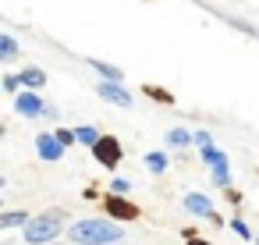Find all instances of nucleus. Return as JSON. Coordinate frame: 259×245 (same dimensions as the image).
Returning <instances> with one entry per match:
<instances>
[{
    "label": "nucleus",
    "instance_id": "nucleus-1",
    "mask_svg": "<svg viewBox=\"0 0 259 245\" xmlns=\"http://www.w3.org/2000/svg\"><path fill=\"white\" fill-rule=\"evenodd\" d=\"M68 238L75 245H117L124 238L121 231V220H100V217H85V220H75L68 227Z\"/></svg>",
    "mask_w": 259,
    "mask_h": 245
},
{
    "label": "nucleus",
    "instance_id": "nucleus-2",
    "mask_svg": "<svg viewBox=\"0 0 259 245\" xmlns=\"http://www.w3.org/2000/svg\"><path fill=\"white\" fill-rule=\"evenodd\" d=\"M61 224H64V210H47L22 227V238L25 245H50L61 238Z\"/></svg>",
    "mask_w": 259,
    "mask_h": 245
},
{
    "label": "nucleus",
    "instance_id": "nucleus-3",
    "mask_svg": "<svg viewBox=\"0 0 259 245\" xmlns=\"http://www.w3.org/2000/svg\"><path fill=\"white\" fill-rule=\"evenodd\" d=\"M93 156H96V164L103 167V171H114L117 164H121V156H124V149H121V142L114 139V135H103L96 146H93Z\"/></svg>",
    "mask_w": 259,
    "mask_h": 245
},
{
    "label": "nucleus",
    "instance_id": "nucleus-4",
    "mask_svg": "<svg viewBox=\"0 0 259 245\" xmlns=\"http://www.w3.org/2000/svg\"><path fill=\"white\" fill-rule=\"evenodd\" d=\"M103 210H107V217H114V220H121V224H128V220H139V217H142V210H139L135 202H128L124 195H117V192H110V195L103 199Z\"/></svg>",
    "mask_w": 259,
    "mask_h": 245
},
{
    "label": "nucleus",
    "instance_id": "nucleus-5",
    "mask_svg": "<svg viewBox=\"0 0 259 245\" xmlns=\"http://www.w3.org/2000/svg\"><path fill=\"white\" fill-rule=\"evenodd\" d=\"M15 110H18L22 117L36 121V117L47 114V103H43V96H36V89H22V93L15 96Z\"/></svg>",
    "mask_w": 259,
    "mask_h": 245
},
{
    "label": "nucleus",
    "instance_id": "nucleus-6",
    "mask_svg": "<svg viewBox=\"0 0 259 245\" xmlns=\"http://www.w3.org/2000/svg\"><path fill=\"white\" fill-rule=\"evenodd\" d=\"M64 142L57 139V132H39L36 135V153H39V160H47V164H57L61 156H64Z\"/></svg>",
    "mask_w": 259,
    "mask_h": 245
},
{
    "label": "nucleus",
    "instance_id": "nucleus-7",
    "mask_svg": "<svg viewBox=\"0 0 259 245\" xmlns=\"http://www.w3.org/2000/svg\"><path fill=\"white\" fill-rule=\"evenodd\" d=\"M96 93H100L107 103H117V107H124V110H128V107H135V96H132V93H128L121 82H110V78H103V82L96 86Z\"/></svg>",
    "mask_w": 259,
    "mask_h": 245
},
{
    "label": "nucleus",
    "instance_id": "nucleus-8",
    "mask_svg": "<svg viewBox=\"0 0 259 245\" xmlns=\"http://www.w3.org/2000/svg\"><path fill=\"white\" fill-rule=\"evenodd\" d=\"M185 210L195 213V217H206V220L217 213L213 202H209V195H202V192H188V195H185Z\"/></svg>",
    "mask_w": 259,
    "mask_h": 245
},
{
    "label": "nucleus",
    "instance_id": "nucleus-9",
    "mask_svg": "<svg viewBox=\"0 0 259 245\" xmlns=\"http://www.w3.org/2000/svg\"><path fill=\"white\" fill-rule=\"evenodd\" d=\"M15 57H18V39L11 32H4L0 36V64H15Z\"/></svg>",
    "mask_w": 259,
    "mask_h": 245
},
{
    "label": "nucleus",
    "instance_id": "nucleus-10",
    "mask_svg": "<svg viewBox=\"0 0 259 245\" xmlns=\"http://www.w3.org/2000/svg\"><path fill=\"white\" fill-rule=\"evenodd\" d=\"M22 86L39 93V89L47 86V71H43V68H25V71H22Z\"/></svg>",
    "mask_w": 259,
    "mask_h": 245
},
{
    "label": "nucleus",
    "instance_id": "nucleus-11",
    "mask_svg": "<svg viewBox=\"0 0 259 245\" xmlns=\"http://www.w3.org/2000/svg\"><path fill=\"white\" fill-rule=\"evenodd\" d=\"M32 217H29V210H11V213H4L0 217V227L4 231H11V227H25Z\"/></svg>",
    "mask_w": 259,
    "mask_h": 245
},
{
    "label": "nucleus",
    "instance_id": "nucleus-12",
    "mask_svg": "<svg viewBox=\"0 0 259 245\" xmlns=\"http://www.w3.org/2000/svg\"><path fill=\"white\" fill-rule=\"evenodd\" d=\"M142 96H149V100H156V103H163V107H174V96H170V89H163V86H142Z\"/></svg>",
    "mask_w": 259,
    "mask_h": 245
},
{
    "label": "nucleus",
    "instance_id": "nucleus-13",
    "mask_svg": "<svg viewBox=\"0 0 259 245\" xmlns=\"http://www.w3.org/2000/svg\"><path fill=\"white\" fill-rule=\"evenodd\" d=\"M192 142H195V135L185 132V128H170V132H167V146H174V149H185V146H192Z\"/></svg>",
    "mask_w": 259,
    "mask_h": 245
},
{
    "label": "nucleus",
    "instance_id": "nucleus-14",
    "mask_svg": "<svg viewBox=\"0 0 259 245\" xmlns=\"http://www.w3.org/2000/svg\"><path fill=\"white\" fill-rule=\"evenodd\" d=\"M167 164H170V156H167V153H160V149L146 153V167H149V174H163V171H167Z\"/></svg>",
    "mask_w": 259,
    "mask_h": 245
},
{
    "label": "nucleus",
    "instance_id": "nucleus-15",
    "mask_svg": "<svg viewBox=\"0 0 259 245\" xmlns=\"http://www.w3.org/2000/svg\"><path fill=\"white\" fill-rule=\"evenodd\" d=\"M89 68H96V71H100L103 78H110V82H121V78H124V71L114 68V64H107V61H93V57H89Z\"/></svg>",
    "mask_w": 259,
    "mask_h": 245
},
{
    "label": "nucleus",
    "instance_id": "nucleus-16",
    "mask_svg": "<svg viewBox=\"0 0 259 245\" xmlns=\"http://www.w3.org/2000/svg\"><path fill=\"white\" fill-rule=\"evenodd\" d=\"M199 160H202L206 167H217V164H224V160H227V153H224V149H217V146H202V149H199Z\"/></svg>",
    "mask_w": 259,
    "mask_h": 245
},
{
    "label": "nucleus",
    "instance_id": "nucleus-17",
    "mask_svg": "<svg viewBox=\"0 0 259 245\" xmlns=\"http://www.w3.org/2000/svg\"><path fill=\"white\" fill-rule=\"evenodd\" d=\"M213 171V185L217 188H231V164L224 160V164H217V167H209Z\"/></svg>",
    "mask_w": 259,
    "mask_h": 245
},
{
    "label": "nucleus",
    "instance_id": "nucleus-18",
    "mask_svg": "<svg viewBox=\"0 0 259 245\" xmlns=\"http://www.w3.org/2000/svg\"><path fill=\"white\" fill-rule=\"evenodd\" d=\"M75 132H78V142H82V146H89V149H93V146H96V142L103 139V135H100V132L93 128V125H78Z\"/></svg>",
    "mask_w": 259,
    "mask_h": 245
},
{
    "label": "nucleus",
    "instance_id": "nucleus-19",
    "mask_svg": "<svg viewBox=\"0 0 259 245\" xmlns=\"http://www.w3.org/2000/svg\"><path fill=\"white\" fill-rule=\"evenodd\" d=\"M25 86H22V75H4V93L8 96H18Z\"/></svg>",
    "mask_w": 259,
    "mask_h": 245
},
{
    "label": "nucleus",
    "instance_id": "nucleus-20",
    "mask_svg": "<svg viewBox=\"0 0 259 245\" xmlns=\"http://www.w3.org/2000/svg\"><path fill=\"white\" fill-rule=\"evenodd\" d=\"M54 132H57V139H61L64 146H75V142H78V132H71V128H61V125H57Z\"/></svg>",
    "mask_w": 259,
    "mask_h": 245
},
{
    "label": "nucleus",
    "instance_id": "nucleus-21",
    "mask_svg": "<svg viewBox=\"0 0 259 245\" xmlns=\"http://www.w3.org/2000/svg\"><path fill=\"white\" fill-rule=\"evenodd\" d=\"M110 192H117V195H128V192H132V181H128V178H114V181H110Z\"/></svg>",
    "mask_w": 259,
    "mask_h": 245
},
{
    "label": "nucleus",
    "instance_id": "nucleus-22",
    "mask_svg": "<svg viewBox=\"0 0 259 245\" xmlns=\"http://www.w3.org/2000/svg\"><path fill=\"white\" fill-rule=\"evenodd\" d=\"M231 231H234V234H241L245 241H252V231L245 227V220H238V217H234V220H231Z\"/></svg>",
    "mask_w": 259,
    "mask_h": 245
},
{
    "label": "nucleus",
    "instance_id": "nucleus-23",
    "mask_svg": "<svg viewBox=\"0 0 259 245\" xmlns=\"http://www.w3.org/2000/svg\"><path fill=\"white\" fill-rule=\"evenodd\" d=\"M185 245H213V241H206V238H199L195 231H185Z\"/></svg>",
    "mask_w": 259,
    "mask_h": 245
},
{
    "label": "nucleus",
    "instance_id": "nucleus-24",
    "mask_svg": "<svg viewBox=\"0 0 259 245\" xmlns=\"http://www.w3.org/2000/svg\"><path fill=\"white\" fill-rule=\"evenodd\" d=\"M195 146L202 149V146H213V139H209V132H195Z\"/></svg>",
    "mask_w": 259,
    "mask_h": 245
},
{
    "label": "nucleus",
    "instance_id": "nucleus-25",
    "mask_svg": "<svg viewBox=\"0 0 259 245\" xmlns=\"http://www.w3.org/2000/svg\"><path fill=\"white\" fill-rule=\"evenodd\" d=\"M255 245H259V238H255Z\"/></svg>",
    "mask_w": 259,
    "mask_h": 245
},
{
    "label": "nucleus",
    "instance_id": "nucleus-26",
    "mask_svg": "<svg viewBox=\"0 0 259 245\" xmlns=\"http://www.w3.org/2000/svg\"><path fill=\"white\" fill-rule=\"evenodd\" d=\"M50 245H54V241H50Z\"/></svg>",
    "mask_w": 259,
    "mask_h": 245
}]
</instances>
